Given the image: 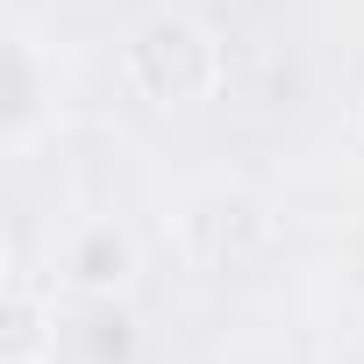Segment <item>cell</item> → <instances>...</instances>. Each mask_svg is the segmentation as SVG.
<instances>
[{
	"label": "cell",
	"mask_w": 364,
	"mask_h": 364,
	"mask_svg": "<svg viewBox=\"0 0 364 364\" xmlns=\"http://www.w3.org/2000/svg\"><path fill=\"white\" fill-rule=\"evenodd\" d=\"M129 65H136V79H143L157 100H200V93L215 86V43H208V29L186 22V15L143 22Z\"/></svg>",
	"instance_id": "cell-1"
},
{
	"label": "cell",
	"mask_w": 364,
	"mask_h": 364,
	"mask_svg": "<svg viewBox=\"0 0 364 364\" xmlns=\"http://www.w3.org/2000/svg\"><path fill=\"white\" fill-rule=\"evenodd\" d=\"M72 279L79 286H122L129 279V243L114 229H93L79 250H72Z\"/></svg>",
	"instance_id": "cell-2"
},
{
	"label": "cell",
	"mask_w": 364,
	"mask_h": 364,
	"mask_svg": "<svg viewBox=\"0 0 364 364\" xmlns=\"http://www.w3.org/2000/svg\"><path fill=\"white\" fill-rule=\"evenodd\" d=\"M15 364H22V357H15Z\"/></svg>",
	"instance_id": "cell-3"
}]
</instances>
